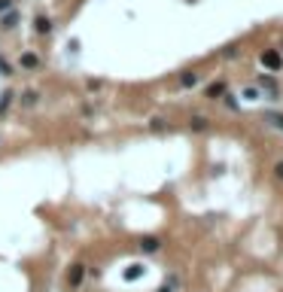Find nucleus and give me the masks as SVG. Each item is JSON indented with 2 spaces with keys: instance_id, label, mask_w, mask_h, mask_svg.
Returning a JSON list of instances; mask_svg holds the SVG:
<instances>
[{
  "instance_id": "obj_1",
  "label": "nucleus",
  "mask_w": 283,
  "mask_h": 292,
  "mask_svg": "<svg viewBox=\"0 0 283 292\" xmlns=\"http://www.w3.org/2000/svg\"><path fill=\"white\" fill-rule=\"evenodd\" d=\"M262 64L268 67V70H274V73H277L280 67H283V58H280V52H277V49H265V52H262Z\"/></svg>"
},
{
  "instance_id": "obj_2",
  "label": "nucleus",
  "mask_w": 283,
  "mask_h": 292,
  "mask_svg": "<svg viewBox=\"0 0 283 292\" xmlns=\"http://www.w3.org/2000/svg\"><path fill=\"white\" fill-rule=\"evenodd\" d=\"M210 100H219V97H225V82H213V85H207V92H204Z\"/></svg>"
},
{
  "instance_id": "obj_3",
  "label": "nucleus",
  "mask_w": 283,
  "mask_h": 292,
  "mask_svg": "<svg viewBox=\"0 0 283 292\" xmlns=\"http://www.w3.org/2000/svg\"><path fill=\"white\" fill-rule=\"evenodd\" d=\"M83 277H85V268H83V265H73V268H70V274H67L70 286H79V283H83Z\"/></svg>"
},
{
  "instance_id": "obj_4",
  "label": "nucleus",
  "mask_w": 283,
  "mask_h": 292,
  "mask_svg": "<svg viewBox=\"0 0 283 292\" xmlns=\"http://www.w3.org/2000/svg\"><path fill=\"white\" fill-rule=\"evenodd\" d=\"M189 128H192V131H207V128H210V119H204V116H192V119H189Z\"/></svg>"
},
{
  "instance_id": "obj_5",
  "label": "nucleus",
  "mask_w": 283,
  "mask_h": 292,
  "mask_svg": "<svg viewBox=\"0 0 283 292\" xmlns=\"http://www.w3.org/2000/svg\"><path fill=\"white\" fill-rule=\"evenodd\" d=\"M158 246H162V241H158V238H143L140 241V250L143 253H158Z\"/></svg>"
},
{
  "instance_id": "obj_6",
  "label": "nucleus",
  "mask_w": 283,
  "mask_h": 292,
  "mask_svg": "<svg viewBox=\"0 0 283 292\" xmlns=\"http://www.w3.org/2000/svg\"><path fill=\"white\" fill-rule=\"evenodd\" d=\"M21 67H25V70H33V67H40V58L33 52H25L21 55Z\"/></svg>"
},
{
  "instance_id": "obj_7",
  "label": "nucleus",
  "mask_w": 283,
  "mask_h": 292,
  "mask_svg": "<svg viewBox=\"0 0 283 292\" xmlns=\"http://www.w3.org/2000/svg\"><path fill=\"white\" fill-rule=\"evenodd\" d=\"M16 25H18V13H16V9H9V13L0 18V28H16Z\"/></svg>"
},
{
  "instance_id": "obj_8",
  "label": "nucleus",
  "mask_w": 283,
  "mask_h": 292,
  "mask_svg": "<svg viewBox=\"0 0 283 292\" xmlns=\"http://www.w3.org/2000/svg\"><path fill=\"white\" fill-rule=\"evenodd\" d=\"M33 28H37V33H49V31H52V21H49L46 16H40L37 21H33Z\"/></svg>"
},
{
  "instance_id": "obj_9",
  "label": "nucleus",
  "mask_w": 283,
  "mask_h": 292,
  "mask_svg": "<svg viewBox=\"0 0 283 292\" xmlns=\"http://www.w3.org/2000/svg\"><path fill=\"white\" fill-rule=\"evenodd\" d=\"M180 85H183V88H192V85H198V73H183V76H180Z\"/></svg>"
},
{
  "instance_id": "obj_10",
  "label": "nucleus",
  "mask_w": 283,
  "mask_h": 292,
  "mask_svg": "<svg viewBox=\"0 0 283 292\" xmlns=\"http://www.w3.org/2000/svg\"><path fill=\"white\" fill-rule=\"evenodd\" d=\"M259 85H262V88H268L271 95H277V82L271 80V76H259Z\"/></svg>"
},
{
  "instance_id": "obj_11",
  "label": "nucleus",
  "mask_w": 283,
  "mask_h": 292,
  "mask_svg": "<svg viewBox=\"0 0 283 292\" xmlns=\"http://www.w3.org/2000/svg\"><path fill=\"white\" fill-rule=\"evenodd\" d=\"M37 100H40V95L33 92V88H31V92H25V95H21V104H25V107H33Z\"/></svg>"
},
{
  "instance_id": "obj_12",
  "label": "nucleus",
  "mask_w": 283,
  "mask_h": 292,
  "mask_svg": "<svg viewBox=\"0 0 283 292\" xmlns=\"http://www.w3.org/2000/svg\"><path fill=\"white\" fill-rule=\"evenodd\" d=\"M13 97H16L13 92H6V95H0V113H3V110H6L9 104H13Z\"/></svg>"
},
{
  "instance_id": "obj_13",
  "label": "nucleus",
  "mask_w": 283,
  "mask_h": 292,
  "mask_svg": "<svg viewBox=\"0 0 283 292\" xmlns=\"http://www.w3.org/2000/svg\"><path fill=\"white\" fill-rule=\"evenodd\" d=\"M140 274H143V265H131V271H128L125 277H128V280H137Z\"/></svg>"
},
{
  "instance_id": "obj_14",
  "label": "nucleus",
  "mask_w": 283,
  "mask_h": 292,
  "mask_svg": "<svg viewBox=\"0 0 283 292\" xmlns=\"http://www.w3.org/2000/svg\"><path fill=\"white\" fill-rule=\"evenodd\" d=\"M268 122H274V125L283 131V116H280V113H268Z\"/></svg>"
},
{
  "instance_id": "obj_15",
  "label": "nucleus",
  "mask_w": 283,
  "mask_h": 292,
  "mask_svg": "<svg viewBox=\"0 0 283 292\" xmlns=\"http://www.w3.org/2000/svg\"><path fill=\"white\" fill-rule=\"evenodd\" d=\"M150 128H152V131H165V119H152Z\"/></svg>"
},
{
  "instance_id": "obj_16",
  "label": "nucleus",
  "mask_w": 283,
  "mask_h": 292,
  "mask_svg": "<svg viewBox=\"0 0 283 292\" xmlns=\"http://www.w3.org/2000/svg\"><path fill=\"white\" fill-rule=\"evenodd\" d=\"M244 97L247 100H259V92H256V88H244Z\"/></svg>"
},
{
  "instance_id": "obj_17",
  "label": "nucleus",
  "mask_w": 283,
  "mask_h": 292,
  "mask_svg": "<svg viewBox=\"0 0 283 292\" xmlns=\"http://www.w3.org/2000/svg\"><path fill=\"white\" fill-rule=\"evenodd\" d=\"M0 73H3V76H9V73H13V67H9L6 61H0Z\"/></svg>"
},
{
  "instance_id": "obj_18",
  "label": "nucleus",
  "mask_w": 283,
  "mask_h": 292,
  "mask_svg": "<svg viewBox=\"0 0 283 292\" xmlns=\"http://www.w3.org/2000/svg\"><path fill=\"white\" fill-rule=\"evenodd\" d=\"M274 177H277V179H283V162H277V164H274Z\"/></svg>"
},
{
  "instance_id": "obj_19",
  "label": "nucleus",
  "mask_w": 283,
  "mask_h": 292,
  "mask_svg": "<svg viewBox=\"0 0 283 292\" xmlns=\"http://www.w3.org/2000/svg\"><path fill=\"white\" fill-rule=\"evenodd\" d=\"M6 9H13V0H0V13H6Z\"/></svg>"
},
{
  "instance_id": "obj_20",
  "label": "nucleus",
  "mask_w": 283,
  "mask_h": 292,
  "mask_svg": "<svg viewBox=\"0 0 283 292\" xmlns=\"http://www.w3.org/2000/svg\"><path fill=\"white\" fill-rule=\"evenodd\" d=\"M158 292H174V289H171V286H162V289H158Z\"/></svg>"
}]
</instances>
